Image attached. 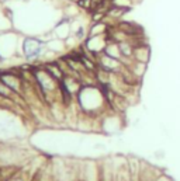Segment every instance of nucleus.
<instances>
[{
	"instance_id": "nucleus-1",
	"label": "nucleus",
	"mask_w": 180,
	"mask_h": 181,
	"mask_svg": "<svg viewBox=\"0 0 180 181\" xmlns=\"http://www.w3.org/2000/svg\"><path fill=\"white\" fill-rule=\"evenodd\" d=\"M0 80L17 94L24 93L25 81L18 70L17 72L16 70H3V72H0Z\"/></svg>"
},
{
	"instance_id": "nucleus-2",
	"label": "nucleus",
	"mask_w": 180,
	"mask_h": 181,
	"mask_svg": "<svg viewBox=\"0 0 180 181\" xmlns=\"http://www.w3.org/2000/svg\"><path fill=\"white\" fill-rule=\"evenodd\" d=\"M42 52V42L35 38H27L24 41V55L27 59H37Z\"/></svg>"
},
{
	"instance_id": "nucleus-3",
	"label": "nucleus",
	"mask_w": 180,
	"mask_h": 181,
	"mask_svg": "<svg viewBox=\"0 0 180 181\" xmlns=\"http://www.w3.org/2000/svg\"><path fill=\"white\" fill-rule=\"evenodd\" d=\"M151 58V49L149 46L142 42H139V44L135 45V49H134V56L132 59L137 60V62H141V63H148V60Z\"/></svg>"
},
{
	"instance_id": "nucleus-4",
	"label": "nucleus",
	"mask_w": 180,
	"mask_h": 181,
	"mask_svg": "<svg viewBox=\"0 0 180 181\" xmlns=\"http://www.w3.org/2000/svg\"><path fill=\"white\" fill-rule=\"evenodd\" d=\"M6 181H31L24 173H13Z\"/></svg>"
}]
</instances>
